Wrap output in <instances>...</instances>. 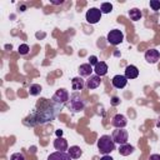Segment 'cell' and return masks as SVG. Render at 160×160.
I'll return each instance as SVG.
<instances>
[{
	"mask_svg": "<svg viewBox=\"0 0 160 160\" xmlns=\"http://www.w3.org/2000/svg\"><path fill=\"white\" fill-rule=\"evenodd\" d=\"M38 106L40 108H36L26 120H30V124L29 125H38V124H45L48 121H51L56 118V115L60 112V110L62 109L64 105H60V104H56L52 100H46V99H42V102L39 104Z\"/></svg>",
	"mask_w": 160,
	"mask_h": 160,
	"instance_id": "6da1fadb",
	"label": "cell"
},
{
	"mask_svg": "<svg viewBox=\"0 0 160 160\" xmlns=\"http://www.w3.org/2000/svg\"><path fill=\"white\" fill-rule=\"evenodd\" d=\"M98 149L102 155H108L115 150V142L110 135H102L98 140Z\"/></svg>",
	"mask_w": 160,
	"mask_h": 160,
	"instance_id": "7a4b0ae2",
	"label": "cell"
},
{
	"mask_svg": "<svg viewBox=\"0 0 160 160\" xmlns=\"http://www.w3.org/2000/svg\"><path fill=\"white\" fill-rule=\"evenodd\" d=\"M85 105H86L85 104V100L81 98V95L78 91H75V92H72L70 95V98H69V109L72 112H80V111H82L84 108H85Z\"/></svg>",
	"mask_w": 160,
	"mask_h": 160,
	"instance_id": "3957f363",
	"label": "cell"
},
{
	"mask_svg": "<svg viewBox=\"0 0 160 160\" xmlns=\"http://www.w3.org/2000/svg\"><path fill=\"white\" fill-rule=\"evenodd\" d=\"M101 10L98 9V8H90L86 14H85V19L89 24H98L100 20H101Z\"/></svg>",
	"mask_w": 160,
	"mask_h": 160,
	"instance_id": "277c9868",
	"label": "cell"
},
{
	"mask_svg": "<svg viewBox=\"0 0 160 160\" xmlns=\"http://www.w3.org/2000/svg\"><path fill=\"white\" fill-rule=\"evenodd\" d=\"M106 40L111 44V45H119L124 40V34L121 30L119 29H112L108 32V36H106Z\"/></svg>",
	"mask_w": 160,
	"mask_h": 160,
	"instance_id": "5b68a950",
	"label": "cell"
},
{
	"mask_svg": "<svg viewBox=\"0 0 160 160\" xmlns=\"http://www.w3.org/2000/svg\"><path fill=\"white\" fill-rule=\"evenodd\" d=\"M112 140L115 144H119V145H124L128 142L129 140V134L125 129H116L112 131V135H111Z\"/></svg>",
	"mask_w": 160,
	"mask_h": 160,
	"instance_id": "8992f818",
	"label": "cell"
},
{
	"mask_svg": "<svg viewBox=\"0 0 160 160\" xmlns=\"http://www.w3.org/2000/svg\"><path fill=\"white\" fill-rule=\"evenodd\" d=\"M69 98H70V95H69L68 90H65V89H58V90L55 91V94L52 95L51 100H52L54 102H56V104L65 105V104L69 101Z\"/></svg>",
	"mask_w": 160,
	"mask_h": 160,
	"instance_id": "52a82bcc",
	"label": "cell"
},
{
	"mask_svg": "<svg viewBox=\"0 0 160 160\" xmlns=\"http://www.w3.org/2000/svg\"><path fill=\"white\" fill-rule=\"evenodd\" d=\"M111 124H112V126H115L116 129H124V128L126 126V124H128V120H126V118H125L122 114H116V115L112 118Z\"/></svg>",
	"mask_w": 160,
	"mask_h": 160,
	"instance_id": "ba28073f",
	"label": "cell"
},
{
	"mask_svg": "<svg viewBox=\"0 0 160 160\" xmlns=\"http://www.w3.org/2000/svg\"><path fill=\"white\" fill-rule=\"evenodd\" d=\"M160 58V52L156 50V49H150L145 52V60L149 62V64H155L158 62Z\"/></svg>",
	"mask_w": 160,
	"mask_h": 160,
	"instance_id": "9c48e42d",
	"label": "cell"
},
{
	"mask_svg": "<svg viewBox=\"0 0 160 160\" xmlns=\"http://www.w3.org/2000/svg\"><path fill=\"white\" fill-rule=\"evenodd\" d=\"M100 84H101V79H100V76H98V75H90L89 79L86 80V82H85V86H86L89 90H91V89H96V88H99Z\"/></svg>",
	"mask_w": 160,
	"mask_h": 160,
	"instance_id": "30bf717a",
	"label": "cell"
},
{
	"mask_svg": "<svg viewBox=\"0 0 160 160\" xmlns=\"http://www.w3.org/2000/svg\"><path fill=\"white\" fill-rule=\"evenodd\" d=\"M112 82V86L116 88V89H122L126 86L128 84V79L125 78V75H115L111 80Z\"/></svg>",
	"mask_w": 160,
	"mask_h": 160,
	"instance_id": "8fae6325",
	"label": "cell"
},
{
	"mask_svg": "<svg viewBox=\"0 0 160 160\" xmlns=\"http://www.w3.org/2000/svg\"><path fill=\"white\" fill-rule=\"evenodd\" d=\"M54 148L58 151H66L68 150V140L65 138H62V136L56 138L54 140Z\"/></svg>",
	"mask_w": 160,
	"mask_h": 160,
	"instance_id": "7c38bea8",
	"label": "cell"
},
{
	"mask_svg": "<svg viewBox=\"0 0 160 160\" xmlns=\"http://www.w3.org/2000/svg\"><path fill=\"white\" fill-rule=\"evenodd\" d=\"M48 160H71V158L65 151H55L48 156Z\"/></svg>",
	"mask_w": 160,
	"mask_h": 160,
	"instance_id": "4fadbf2b",
	"label": "cell"
},
{
	"mask_svg": "<svg viewBox=\"0 0 160 160\" xmlns=\"http://www.w3.org/2000/svg\"><path fill=\"white\" fill-rule=\"evenodd\" d=\"M94 71H95V75H98V76H104V75H106V72H108V65H106V62L99 61V62L94 66Z\"/></svg>",
	"mask_w": 160,
	"mask_h": 160,
	"instance_id": "5bb4252c",
	"label": "cell"
},
{
	"mask_svg": "<svg viewBox=\"0 0 160 160\" xmlns=\"http://www.w3.org/2000/svg\"><path fill=\"white\" fill-rule=\"evenodd\" d=\"M139 75V69L135 65H128L125 68V78L126 79H135Z\"/></svg>",
	"mask_w": 160,
	"mask_h": 160,
	"instance_id": "9a60e30c",
	"label": "cell"
},
{
	"mask_svg": "<svg viewBox=\"0 0 160 160\" xmlns=\"http://www.w3.org/2000/svg\"><path fill=\"white\" fill-rule=\"evenodd\" d=\"M78 71H79L80 76H90L91 72L94 71V69H92V66L89 62H86V64H81L79 66V70Z\"/></svg>",
	"mask_w": 160,
	"mask_h": 160,
	"instance_id": "2e32d148",
	"label": "cell"
},
{
	"mask_svg": "<svg viewBox=\"0 0 160 160\" xmlns=\"http://www.w3.org/2000/svg\"><path fill=\"white\" fill-rule=\"evenodd\" d=\"M84 86H85V82L81 79V76H76V78L71 79V88H72V90L79 91V90H82Z\"/></svg>",
	"mask_w": 160,
	"mask_h": 160,
	"instance_id": "e0dca14e",
	"label": "cell"
},
{
	"mask_svg": "<svg viewBox=\"0 0 160 160\" xmlns=\"http://www.w3.org/2000/svg\"><path fill=\"white\" fill-rule=\"evenodd\" d=\"M132 152H134V146L128 144V142L124 144V145H120V148H119V154L122 155V156H128Z\"/></svg>",
	"mask_w": 160,
	"mask_h": 160,
	"instance_id": "ac0fdd59",
	"label": "cell"
},
{
	"mask_svg": "<svg viewBox=\"0 0 160 160\" xmlns=\"http://www.w3.org/2000/svg\"><path fill=\"white\" fill-rule=\"evenodd\" d=\"M68 154L70 155L71 159H79L82 154V150L80 149V146L74 145V146H70V149L68 150Z\"/></svg>",
	"mask_w": 160,
	"mask_h": 160,
	"instance_id": "d6986e66",
	"label": "cell"
},
{
	"mask_svg": "<svg viewBox=\"0 0 160 160\" xmlns=\"http://www.w3.org/2000/svg\"><path fill=\"white\" fill-rule=\"evenodd\" d=\"M128 14H129V18H130L132 21H138V20H140L141 16H142L141 11H140L138 8H132V9H130Z\"/></svg>",
	"mask_w": 160,
	"mask_h": 160,
	"instance_id": "ffe728a7",
	"label": "cell"
},
{
	"mask_svg": "<svg viewBox=\"0 0 160 160\" xmlns=\"http://www.w3.org/2000/svg\"><path fill=\"white\" fill-rule=\"evenodd\" d=\"M41 90H42V89H41V86H40L39 84H31L30 88H29L30 95H32V96H38V95H40Z\"/></svg>",
	"mask_w": 160,
	"mask_h": 160,
	"instance_id": "44dd1931",
	"label": "cell"
},
{
	"mask_svg": "<svg viewBox=\"0 0 160 160\" xmlns=\"http://www.w3.org/2000/svg\"><path fill=\"white\" fill-rule=\"evenodd\" d=\"M100 10L102 14H110L112 11V5L110 2H102L100 6Z\"/></svg>",
	"mask_w": 160,
	"mask_h": 160,
	"instance_id": "7402d4cb",
	"label": "cell"
},
{
	"mask_svg": "<svg viewBox=\"0 0 160 160\" xmlns=\"http://www.w3.org/2000/svg\"><path fill=\"white\" fill-rule=\"evenodd\" d=\"M18 51H19L21 55H26V54L29 52V45H28V44H21V45L19 46Z\"/></svg>",
	"mask_w": 160,
	"mask_h": 160,
	"instance_id": "603a6c76",
	"label": "cell"
},
{
	"mask_svg": "<svg viewBox=\"0 0 160 160\" xmlns=\"http://www.w3.org/2000/svg\"><path fill=\"white\" fill-rule=\"evenodd\" d=\"M150 8L154 10V11H158L160 10V1L159 0H150Z\"/></svg>",
	"mask_w": 160,
	"mask_h": 160,
	"instance_id": "cb8c5ba5",
	"label": "cell"
},
{
	"mask_svg": "<svg viewBox=\"0 0 160 160\" xmlns=\"http://www.w3.org/2000/svg\"><path fill=\"white\" fill-rule=\"evenodd\" d=\"M10 160H25V156L21 152H14V154H11Z\"/></svg>",
	"mask_w": 160,
	"mask_h": 160,
	"instance_id": "d4e9b609",
	"label": "cell"
},
{
	"mask_svg": "<svg viewBox=\"0 0 160 160\" xmlns=\"http://www.w3.org/2000/svg\"><path fill=\"white\" fill-rule=\"evenodd\" d=\"M98 62H99V61H98V58H96L95 55H91V56L89 58V64H90L91 66H95Z\"/></svg>",
	"mask_w": 160,
	"mask_h": 160,
	"instance_id": "484cf974",
	"label": "cell"
},
{
	"mask_svg": "<svg viewBox=\"0 0 160 160\" xmlns=\"http://www.w3.org/2000/svg\"><path fill=\"white\" fill-rule=\"evenodd\" d=\"M119 104H120V99H119L118 96H114V98L111 99V105L116 106V105H119Z\"/></svg>",
	"mask_w": 160,
	"mask_h": 160,
	"instance_id": "4316f807",
	"label": "cell"
},
{
	"mask_svg": "<svg viewBox=\"0 0 160 160\" xmlns=\"http://www.w3.org/2000/svg\"><path fill=\"white\" fill-rule=\"evenodd\" d=\"M149 160H160V155L159 154H151Z\"/></svg>",
	"mask_w": 160,
	"mask_h": 160,
	"instance_id": "83f0119b",
	"label": "cell"
},
{
	"mask_svg": "<svg viewBox=\"0 0 160 160\" xmlns=\"http://www.w3.org/2000/svg\"><path fill=\"white\" fill-rule=\"evenodd\" d=\"M51 4H54V5H59V4H62V0H51Z\"/></svg>",
	"mask_w": 160,
	"mask_h": 160,
	"instance_id": "f1b7e54d",
	"label": "cell"
},
{
	"mask_svg": "<svg viewBox=\"0 0 160 160\" xmlns=\"http://www.w3.org/2000/svg\"><path fill=\"white\" fill-rule=\"evenodd\" d=\"M100 160H114V159H112L111 156H109V155H104V156H102Z\"/></svg>",
	"mask_w": 160,
	"mask_h": 160,
	"instance_id": "f546056e",
	"label": "cell"
},
{
	"mask_svg": "<svg viewBox=\"0 0 160 160\" xmlns=\"http://www.w3.org/2000/svg\"><path fill=\"white\" fill-rule=\"evenodd\" d=\"M56 135H58V138H60V136L62 135V130H60V129H59V130H56Z\"/></svg>",
	"mask_w": 160,
	"mask_h": 160,
	"instance_id": "4dcf8cb0",
	"label": "cell"
},
{
	"mask_svg": "<svg viewBox=\"0 0 160 160\" xmlns=\"http://www.w3.org/2000/svg\"><path fill=\"white\" fill-rule=\"evenodd\" d=\"M156 126L160 128V116H159V119H158V121H156Z\"/></svg>",
	"mask_w": 160,
	"mask_h": 160,
	"instance_id": "1f68e13d",
	"label": "cell"
}]
</instances>
